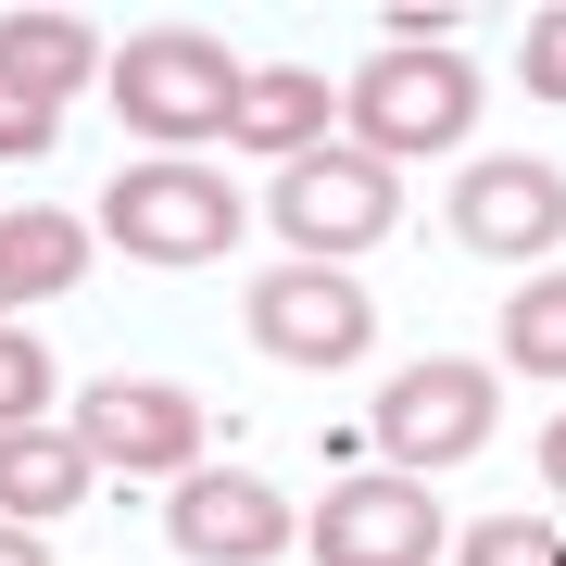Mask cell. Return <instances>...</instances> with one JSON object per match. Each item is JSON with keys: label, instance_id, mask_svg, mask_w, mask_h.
Listing matches in <instances>:
<instances>
[{"label": "cell", "instance_id": "6da1fadb", "mask_svg": "<svg viewBox=\"0 0 566 566\" xmlns=\"http://www.w3.org/2000/svg\"><path fill=\"white\" fill-rule=\"evenodd\" d=\"M102 88H114V114L139 126L164 164H189L202 139H240V88H252V63L227 51V39H202V25H139V39L114 51Z\"/></svg>", "mask_w": 566, "mask_h": 566}, {"label": "cell", "instance_id": "7a4b0ae2", "mask_svg": "<svg viewBox=\"0 0 566 566\" xmlns=\"http://www.w3.org/2000/svg\"><path fill=\"white\" fill-rule=\"evenodd\" d=\"M340 126H353V151H378L390 177L428 151H465V126H479V63L465 51H365L353 63V88H340Z\"/></svg>", "mask_w": 566, "mask_h": 566}, {"label": "cell", "instance_id": "3957f363", "mask_svg": "<svg viewBox=\"0 0 566 566\" xmlns=\"http://www.w3.org/2000/svg\"><path fill=\"white\" fill-rule=\"evenodd\" d=\"M264 227L290 240V264H353V252H378L390 227H403V177H390L378 151L327 139V151H303V164H277Z\"/></svg>", "mask_w": 566, "mask_h": 566}, {"label": "cell", "instance_id": "277c9868", "mask_svg": "<svg viewBox=\"0 0 566 566\" xmlns=\"http://www.w3.org/2000/svg\"><path fill=\"white\" fill-rule=\"evenodd\" d=\"M240 189L214 177V164H164V151H139V164H114V189H102V240L126 252V264H227V240H240Z\"/></svg>", "mask_w": 566, "mask_h": 566}, {"label": "cell", "instance_id": "5b68a950", "mask_svg": "<svg viewBox=\"0 0 566 566\" xmlns=\"http://www.w3.org/2000/svg\"><path fill=\"white\" fill-rule=\"evenodd\" d=\"M365 428H378V453L403 465V479H441V465H465L504 428V378H491L479 353H428V365H403V378L378 390Z\"/></svg>", "mask_w": 566, "mask_h": 566}, {"label": "cell", "instance_id": "8992f818", "mask_svg": "<svg viewBox=\"0 0 566 566\" xmlns=\"http://www.w3.org/2000/svg\"><path fill=\"white\" fill-rule=\"evenodd\" d=\"M441 227L465 252H491V264H542L566 252V164H542V151H479L453 177V202H441Z\"/></svg>", "mask_w": 566, "mask_h": 566}, {"label": "cell", "instance_id": "52a82bcc", "mask_svg": "<svg viewBox=\"0 0 566 566\" xmlns=\"http://www.w3.org/2000/svg\"><path fill=\"white\" fill-rule=\"evenodd\" d=\"M202 390L177 378H88L76 390V441L114 465V479H202Z\"/></svg>", "mask_w": 566, "mask_h": 566}, {"label": "cell", "instance_id": "ba28073f", "mask_svg": "<svg viewBox=\"0 0 566 566\" xmlns=\"http://www.w3.org/2000/svg\"><path fill=\"white\" fill-rule=\"evenodd\" d=\"M240 315H252V340L277 365H303V378H327V365H353L365 340H378V303H365L353 264H264Z\"/></svg>", "mask_w": 566, "mask_h": 566}, {"label": "cell", "instance_id": "9c48e42d", "mask_svg": "<svg viewBox=\"0 0 566 566\" xmlns=\"http://www.w3.org/2000/svg\"><path fill=\"white\" fill-rule=\"evenodd\" d=\"M453 542V516L428 504V479H403V465H365V479H327V504L303 528L315 566H428Z\"/></svg>", "mask_w": 566, "mask_h": 566}, {"label": "cell", "instance_id": "30bf717a", "mask_svg": "<svg viewBox=\"0 0 566 566\" xmlns=\"http://www.w3.org/2000/svg\"><path fill=\"white\" fill-rule=\"evenodd\" d=\"M164 542L189 566H277L303 542V516H290L252 465H202V479H177V504H164Z\"/></svg>", "mask_w": 566, "mask_h": 566}, {"label": "cell", "instance_id": "8fae6325", "mask_svg": "<svg viewBox=\"0 0 566 566\" xmlns=\"http://www.w3.org/2000/svg\"><path fill=\"white\" fill-rule=\"evenodd\" d=\"M102 479V453L76 428H0V528H63Z\"/></svg>", "mask_w": 566, "mask_h": 566}, {"label": "cell", "instance_id": "7c38bea8", "mask_svg": "<svg viewBox=\"0 0 566 566\" xmlns=\"http://www.w3.org/2000/svg\"><path fill=\"white\" fill-rule=\"evenodd\" d=\"M327 114H340V88H327L315 63H252V88H240V151L303 164V151H327Z\"/></svg>", "mask_w": 566, "mask_h": 566}, {"label": "cell", "instance_id": "4fadbf2b", "mask_svg": "<svg viewBox=\"0 0 566 566\" xmlns=\"http://www.w3.org/2000/svg\"><path fill=\"white\" fill-rule=\"evenodd\" d=\"M0 63H13L25 88H51V102H76L88 76H114V63H102V25L63 13V0H25V13H0Z\"/></svg>", "mask_w": 566, "mask_h": 566}, {"label": "cell", "instance_id": "5bb4252c", "mask_svg": "<svg viewBox=\"0 0 566 566\" xmlns=\"http://www.w3.org/2000/svg\"><path fill=\"white\" fill-rule=\"evenodd\" d=\"M88 240H102V214H51V202L0 214V252H13V303H63V290L88 277Z\"/></svg>", "mask_w": 566, "mask_h": 566}, {"label": "cell", "instance_id": "9a60e30c", "mask_svg": "<svg viewBox=\"0 0 566 566\" xmlns=\"http://www.w3.org/2000/svg\"><path fill=\"white\" fill-rule=\"evenodd\" d=\"M504 365H516V378H566V264L516 277V303H504Z\"/></svg>", "mask_w": 566, "mask_h": 566}, {"label": "cell", "instance_id": "2e32d148", "mask_svg": "<svg viewBox=\"0 0 566 566\" xmlns=\"http://www.w3.org/2000/svg\"><path fill=\"white\" fill-rule=\"evenodd\" d=\"M453 566H566V528H528V516H479V528H453Z\"/></svg>", "mask_w": 566, "mask_h": 566}, {"label": "cell", "instance_id": "e0dca14e", "mask_svg": "<svg viewBox=\"0 0 566 566\" xmlns=\"http://www.w3.org/2000/svg\"><path fill=\"white\" fill-rule=\"evenodd\" d=\"M0 428H51V353H39V327H0Z\"/></svg>", "mask_w": 566, "mask_h": 566}, {"label": "cell", "instance_id": "ac0fdd59", "mask_svg": "<svg viewBox=\"0 0 566 566\" xmlns=\"http://www.w3.org/2000/svg\"><path fill=\"white\" fill-rule=\"evenodd\" d=\"M51 139H63V102H51V88H25L13 63H0V164H39Z\"/></svg>", "mask_w": 566, "mask_h": 566}, {"label": "cell", "instance_id": "d6986e66", "mask_svg": "<svg viewBox=\"0 0 566 566\" xmlns=\"http://www.w3.org/2000/svg\"><path fill=\"white\" fill-rule=\"evenodd\" d=\"M516 76H528V102H566V0H554V13H528V51H516Z\"/></svg>", "mask_w": 566, "mask_h": 566}, {"label": "cell", "instance_id": "ffe728a7", "mask_svg": "<svg viewBox=\"0 0 566 566\" xmlns=\"http://www.w3.org/2000/svg\"><path fill=\"white\" fill-rule=\"evenodd\" d=\"M0 566H51V542L39 528H0Z\"/></svg>", "mask_w": 566, "mask_h": 566}, {"label": "cell", "instance_id": "44dd1931", "mask_svg": "<svg viewBox=\"0 0 566 566\" xmlns=\"http://www.w3.org/2000/svg\"><path fill=\"white\" fill-rule=\"evenodd\" d=\"M542 479H554V491H566V416H554V428H542Z\"/></svg>", "mask_w": 566, "mask_h": 566}, {"label": "cell", "instance_id": "7402d4cb", "mask_svg": "<svg viewBox=\"0 0 566 566\" xmlns=\"http://www.w3.org/2000/svg\"><path fill=\"white\" fill-rule=\"evenodd\" d=\"M13 315H25V303H13V252H0V327H13Z\"/></svg>", "mask_w": 566, "mask_h": 566}]
</instances>
